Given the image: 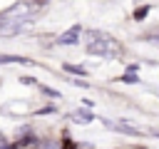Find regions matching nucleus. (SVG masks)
<instances>
[{"instance_id": "f257e3e1", "label": "nucleus", "mask_w": 159, "mask_h": 149, "mask_svg": "<svg viewBox=\"0 0 159 149\" xmlns=\"http://www.w3.org/2000/svg\"><path fill=\"white\" fill-rule=\"evenodd\" d=\"M87 52L89 55H99V57H117L119 55V45L102 32H89L87 35Z\"/></svg>"}, {"instance_id": "f03ea898", "label": "nucleus", "mask_w": 159, "mask_h": 149, "mask_svg": "<svg viewBox=\"0 0 159 149\" xmlns=\"http://www.w3.org/2000/svg\"><path fill=\"white\" fill-rule=\"evenodd\" d=\"M32 10H35L32 2H15L10 10H5L2 20H5V22H27L30 15H32Z\"/></svg>"}, {"instance_id": "7ed1b4c3", "label": "nucleus", "mask_w": 159, "mask_h": 149, "mask_svg": "<svg viewBox=\"0 0 159 149\" xmlns=\"http://www.w3.org/2000/svg\"><path fill=\"white\" fill-rule=\"evenodd\" d=\"M104 124L112 127V129H117V132H124V134H134V137L142 134V132H139L137 127H132V124H122V122H104Z\"/></svg>"}, {"instance_id": "20e7f679", "label": "nucleus", "mask_w": 159, "mask_h": 149, "mask_svg": "<svg viewBox=\"0 0 159 149\" xmlns=\"http://www.w3.org/2000/svg\"><path fill=\"white\" fill-rule=\"evenodd\" d=\"M77 32H80V27H72L70 32H65V35H60V45H75L77 42Z\"/></svg>"}, {"instance_id": "39448f33", "label": "nucleus", "mask_w": 159, "mask_h": 149, "mask_svg": "<svg viewBox=\"0 0 159 149\" xmlns=\"http://www.w3.org/2000/svg\"><path fill=\"white\" fill-rule=\"evenodd\" d=\"M72 119H77L80 124L92 122V112H87V109H77V112H72Z\"/></svg>"}, {"instance_id": "423d86ee", "label": "nucleus", "mask_w": 159, "mask_h": 149, "mask_svg": "<svg viewBox=\"0 0 159 149\" xmlns=\"http://www.w3.org/2000/svg\"><path fill=\"white\" fill-rule=\"evenodd\" d=\"M7 62H20V65H27L25 57H17V55H0V65H7Z\"/></svg>"}, {"instance_id": "0eeeda50", "label": "nucleus", "mask_w": 159, "mask_h": 149, "mask_svg": "<svg viewBox=\"0 0 159 149\" xmlns=\"http://www.w3.org/2000/svg\"><path fill=\"white\" fill-rule=\"evenodd\" d=\"M65 70H67V72H77V74H84V70H82V67H72V65H65Z\"/></svg>"}, {"instance_id": "6e6552de", "label": "nucleus", "mask_w": 159, "mask_h": 149, "mask_svg": "<svg viewBox=\"0 0 159 149\" xmlns=\"http://www.w3.org/2000/svg\"><path fill=\"white\" fill-rule=\"evenodd\" d=\"M147 10H149V7H139V10H137V12H134V17H137V20H142V17H144V15H147Z\"/></svg>"}, {"instance_id": "1a4fd4ad", "label": "nucleus", "mask_w": 159, "mask_h": 149, "mask_svg": "<svg viewBox=\"0 0 159 149\" xmlns=\"http://www.w3.org/2000/svg\"><path fill=\"white\" fill-rule=\"evenodd\" d=\"M122 79H124V82H139V79H137V77H134V74H129V72H127V74H124V77H122Z\"/></svg>"}, {"instance_id": "9d476101", "label": "nucleus", "mask_w": 159, "mask_h": 149, "mask_svg": "<svg viewBox=\"0 0 159 149\" xmlns=\"http://www.w3.org/2000/svg\"><path fill=\"white\" fill-rule=\"evenodd\" d=\"M5 147V137H2V132H0V149Z\"/></svg>"}, {"instance_id": "9b49d317", "label": "nucleus", "mask_w": 159, "mask_h": 149, "mask_svg": "<svg viewBox=\"0 0 159 149\" xmlns=\"http://www.w3.org/2000/svg\"><path fill=\"white\" fill-rule=\"evenodd\" d=\"M2 149H15V147H2Z\"/></svg>"}]
</instances>
